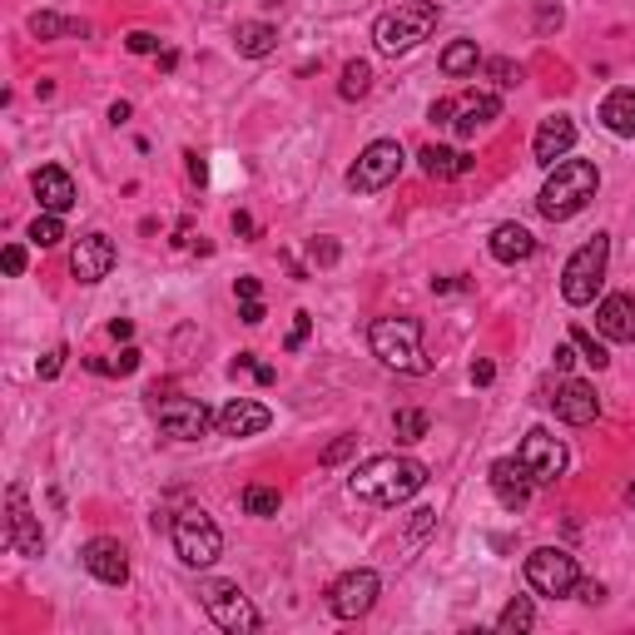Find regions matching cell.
<instances>
[{
	"mask_svg": "<svg viewBox=\"0 0 635 635\" xmlns=\"http://www.w3.org/2000/svg\"><path fill=\"white\" fill-rule=\"evenodd\" d=\"M595 189H601V169H595L591 159H561V164L551 169V179L541 184V194H536V208H541L551 224H566V218H575L591 204Z\"/></svg>",
	"mask_w": 635,
	"mask_h": 635,
	"instance_id": "2",
	"label": "cell"
},
{
	"mask_svg": "<svg viewBox=\"0 0 635 635\" xmlns=\"http://www.w3.org/2000/svg\"><path fill=\"white\" fill-rule=\"evenodd\" d=\"M367 343H373V357L383 367H397V373H427V353H422V323L417 318H377L367 327Z\"/></svg>",
	"mask_w": 635,
	"mask_h": 635,
	"instance_id": "3",
	"label": "cell"
},
{
	"mask_svg": "<svg viewBox=\"0 0 635 635\" xmlns=\"http://www.w3.org/2000/svg\"><path fill=\"white\" fill-rule=\"evenodd\" d=\"M516 462L526 466V476L541 486H551L556 476L566 472V442L556 432H546V427H531V432L521 437V452H516Z\"/></svg>",
	"mask_w": 635,
	"mask_h": 635,
	"instance_id": "11",
	"label": "cell"
},
{
	"mask_svg": "<svg viewBox=\"0 0 635 635\" xmlns=\"http://www.w3.org/2000/svg\"><path fill=\"white\" fill-rule=\"evenodd\" d=\"M268 422H273V412L254 397H234V402L218 407V432L224 437H258Z\"/></svg>",
	"mask_w": 635,
	"mask_h": 635,
	"instance_id": "20",
	"label": "cell"
},
{
	"mask_svg": "<svg viewBox=\"0 0 635 635\" xmlns=\"http://www.w3.org/2000/svg\"><path fill=\"white\" fill-rule=\"evenodd\" d=\"M575 591H581V601H591V605L605 601V585L601 581H585V585H575Z\"/></svg>",
	"mask_w": 635,
	"mask_h": 635,
	"instance_id": "45",
	"label": "cell"
},
{
	"mask_svg": "<svg viewBox=\"0 0 635 635\" xmlns=\"http://www.w3.org/2000/svg\"><path fill=\"white\" fill-rule=\"evenodd\" d=\"M234 45H238V55L263 60V55H273L278 30H273V25H263V20H244V25L234 30Z\"/></svg>",
	"mask_w": 635,
	"mask_h": 635,
	"instance_id": "26",
	"label": "cell"
},
{
	"mask_svg": "<svg viewBox=\"0 0 635 635\" xmlns=\"http://www.w3.org/2000/svg\"><path fill=\"white\" fill-rule=\"evenodd\" d=\"M65 347H55V353H45V363H40V377H60V367H65Z\"/></svg>",
	"mask_w": 635,
	"mask_h": 635,
	"instance_id": "41",
	"label": "cell"
},
{
	"mask_svg": "<svg viewBox=\"0 0 635 635\" xmlns=\"http://www.w3.org/2000/svg\"><path fill=\"white\" fill-rule=\"evenodd\" d=\"M154 417H159V432L174 437V442H198V437H208V427L218 422L198 397H164Z\"/></svg>",
	"mask_w": 635,
	"mask_h": 635,
	"instance_id": "12",
	"label": "cell"
},
{
	"mask_svg": "<svg viewBox=\"0 0 635 635\" xmlns=\"http://www.w3.org/2000/svg\"><path fill=\"white\" fill-rule=\"evenodd\" d=\"M526 585H531L536 595H571L575 585H581V566H575V556L561 551V546H536V551L526 556Z\"/></svg>",
	"mask_w": 635,
	"mask_h": 635,
	"instance_id": "8",
	"label": "cell"
},
{
	"mask_svg": "<svg viewBox=\"0 0 635 635\" xmlns=\"http://www.w3.org/2000/svg\"><path fill=\"white\" fill-rule=\"evenodd\" d=\"M595 327L605 343H635V293H611L595 308Z\"/></svg>",
	"mask_w": 635,
	"mask_h": 635,
	"instance_id": "18",
	"label": "cell"
},
{
	"mask_svg": "<svg viewBox=\"0 0 635 635\" xmlns=\"http://www.w3.org/2000/svg\"><path fill=\"white\" fill-rule=\"evenodd\" d=\"M198 601H204L208 621H214L218 631H228V635H254L258 625H263L258 611H254V601L238 591V581H204L198 585Z\"/></svg>",
	"mask_w": 635,
	"mask_h": 635,
	"instance_id": "7",
	"label": "cell"
},
{
	"mask_svg": "<svg viewBox=\"0 0 635 635\" xmlns=\"http://www.w3.org/2000/svg\"><path fill=\"white\" fill-rule=\"evenodd\" d=\"M79 561H85V571L95 575V581H105V585H125V581H129V556H125V546L109 541V536H95V541H85Z\"/></svg>",
	"mask_w": 635,
	"mask_h": 635,
	"instance_id": "16",
	"label": "cell"
},
{
	"mask_svg": "<svg viewBox=\"0 0 635 635\" xmlns=\"http://www.w3.org/2000/svg\"><path fill=\"white\" fill-rule=\"evenodd\" d=\"M278 486H244V512L248 516H278Z\"/></svg>",
	"mask_w": 635,
	"mask_h": 635,
	"instance_id": "31",
	"label": "cell"
},
{
	"mask_svg": "<svg viewBox=\"0 0 635 635\" xmlns=\"http://www.w3.org/2000/svg\"><path fill=\"white\" fill-rule=\"evenodd\" d=\"M125 45H129V50H134V55H149V50H154V45H159V40H154V35H149V30H134V35H129V40H125Z\"/></svg>",
	"mask_w": 635,
	"mask_h": 635,
	"instance_id": "42",
	"label": "cell"
},
{
	"mask_svg": "<svg viewBox=\"0 0 635 635\" xmlns=\"http://www.w3.org/2000/svg\"><path fill=\"white\" fill-rule=\"evenodd\" d=\"M238 318H244L248 327H258V323H263V303H258V298H248V303H244V313H238Z\"/></svg>",
	"mask_w": 635,
	"mask_h": 635,
	"instance_id": "44",
	"label": "cell"
},
{
	"mask_svg": "<svg viewBox=\"0 0 635 635\" xmlns=\"http://www.w3.org/2000/svg\"><path fill=\"white\" fill-rule=\"evenodd\" d=\"M571 144H575V119L571 115H546L541 129H536L531 154H536V164H541V169H556V159L571 154Z\"/></svg>",
	"mask_w": 635,
	"mask_h": 635,
	"instance_id": "17",
	"label": "cell"
},
{
	"mask_svg": "<svg viewBox=\"0 0 635 635\" xmlns=\"http://www.w3.org/2000/svg\"><path fill=\"white\" fill-rule=\"evenodd\" d=\"M432 119H437V125H446V119H452V99H437V105H432Z\"/></svg>",
	"mask_w": 635,
	"mask_h": 635,
	"instance_id": "48",
	"label": "cell"
},
{
	"mask_svg": "<svg viewBox=\"0 0 635 635\" xmlns=\"http://www.w3.org/2000/svg\"><path fill=\"white\" fill-rule=\"evenodd\" d=\"M601 125L621 139H635V89L631 85L611 89V95L601 99Z\"/></svg>",
	"mask_w": 635,
	"mask_h": 635,
	"instance_id": "24",
	"label": "cell"
},
{
	"mask_svg": "<svg viewBox=\"0 0 635 635\" xmlns=\"http://www.w3.org/2000/svg\"><path fill=\"white\" fill-rule=\"evenodd\" d=\"M486 248H492L496 263H526V258L536 254V238H531V228H521V224H496Z\"/></svg>",
	"mask_w": 635,
	"mask_h": 635,
	"instance_id": "23",
	"label": "cell"
},
{
	"mask_svg": "<svg viewBox=\"0 0 635 635\" xmlns=\"http://www.w3.org/2000/svg\"><path fill=\"white\" fill-rule=\"evenodd\" d=\"M625 502H631V506H635V482H631V486H625Z\"/></svg>",
	"mask_w": 635,
	"mask_h": 635,
	"instance_id": "51",
	"label": "cell"
},
{
	"mask_svg": "<svg viewBox=\"0 0 635 635\" xmlns=\"http://www.w3.org/2000/svg\"><path fill=\"white\" fill-rule=\"evenodd\" d=\"M575 363V353H571V347H556V367H561V373H566V367H571Z\"/></svg>",
	"mask_w": 635,
	"mask_h": 635,
	"instance_id": "50",
	"label": "cell"
},
{
	"mask_svg": "<svg viewBox=\"0 0 635 635\" xmlns=\"http://www.w3.org/2000/svg\"><path fill=\"white\" fill-rule=\"evenodd\" d=\"M109 333H115V337H129V333H134V323H129V318H115V323H109Z\"/></svg>",
	"mask_w": 635,
	"mask_h": 635,
	"instance_id": "49",
	"label": "cell"
},
{
	"mask_svg": "<svg viewBox=\"0 0 635 635\" xmlns=\"http://www.w3.org/2000/svg\"><path fill=\"white\" fill-rule=\"evenodd\" d=\"M367 89H373V65H367V60H353V65L343 69V79H337V95H343V99H363Z\"/></svg>",
	"mask_w": 635,
	"mask_h": 635,
	"instance_id": "30",
	"label": "cell"
},
{
	"mask_svg": "<svg viewBox=\"0 0 635 635\" xmlns=\"http://www.w3.org/2000/svg\"><path fill=\"white\" fill-rule=\"evenodd\" d=\"M392 432H397V442H422V437H427V412L402 407V412L392 417Z\"/></svg>",
	"mask_w": 635,
	"mask_h": 635,
	"instance_id": "32",
	"label": "cell"
},
{
	"mask_svg": "<svg viewBox=\"0 0 635 635\" xmlns=\"http://www.w3.org/2000/svg\"><path fill=\"white\" fill-rule=\"evenodd\" d=\"M551 407H556V417H561V422H571V427H585V422H595V417H601V397H595V387L585 383V377H566V383L556 387Z\"/></svg>",
	"mask_w": 635,
	"mask_h": 635,
	"instance_id": "14",
	"label": "cell"
},
{
	"mask_svg": "<svg viewBox=\"0 0 635 635\" xmlns=\"http://www.w3.org/2000/svg\"><path fill=\"white\" fill-rule=\"evenodd\" d=\"M605 258H611V238H605V234L585 238V244L575 248L571 258H566V273H561V298H566V303H571V308L595 303V293H601V283H605Z\"/></svg>",
	"mask_w": 635,
	"mask_h": 635,
	"instance_id": "5",
	"label": "cell"
},
{
	"mask_svg": "<svg viewBox=\"0 0 635 635\" xmlns=\"http://www.w3.org/2000/svg\"><path fill=\"white\" fill-rule=\"evenodd\" d=\"M482 65V50H476V40H452V45L442 50V69L446 75H472V69Z\"/></svg>",
	"mask_w": 635,
	"mask_h": 635,
	"instance_id": "28",
	"label": "cell"
},
{
	"mask_svg": "<svg viewBox=\"0 0 635 635\" xmlns=\"http://www.w3.org/2000/svg\"><path fill=\"white\" fill-rule=\"evenodd\" d=\"M30 35L35 40H55V35H89L85 20H60L55 10H35L30 15Z\"/></svg>",
	"mask_w": 635,
	"mask_h": 635,
	"instance_id": "27",
	"label": "cell"
},
{
	"mask_svg": "<svg viewBox=\"0 0 635 635\" xmlns=\"http://www.w3.org/2000/svg\"><path fill=\"white\" fill-rule=\"evenodd\" d=\"M115 244H109L105 234H85L75 248H69V273L79 278V283H99V278H109V268H115Z\"/></svg>",
	"mask_w": 635,
	"mask_h": 635,
	"instance_id": "15",
	"label": "cell"
},
{
	"mask_svg": "<svg viewBox=\"0 0 635 635\" xmlns=\"http://www.w3.org/2000/svg\"><path fill=\"white\" fill-rule=\"evenodd\" d=\"M263 6H268V10H273V6H283V0H263Z\"/></svg>",
	"mask_w": 635,
	"mask_h": 635,
	"instance_id": "52",
	"label": "cell"
},
{
	"mask_svg": "<svg viewBox=\"0 0 635 635\" xmlns=\"http://www.w3.org/2000/svg\"><path fill=\"white\" fill-rule=\"evenodd\" d=\"M347 452H353V437H337V442H333V446H327V452H323V462L333 466V462H343Z\"/></svg>",
	"mask_w": 635,
	"mask_h": 635,
	"instance_id": "43",
	"label": "cell"
},
{
	"mask_svg": "<svg viewBox=\"0 0 635 635\" xmlns=\"http://www.w3.org/2000/svg\"><path fill=\"white\" fill-rule=\"evenodd\" d=\"M238 298H244V303H248V298H258V278H238Z\"/></svg>",
	"mask_w": 635,
	"mask_h": 635,
	"instance_id": "47",
	"label": "cell"
},
{
	"mask_svg": "<svg viewBox=\"0 0 635 635\" xmlns=\"http://www.w3.org/2000/svg\"><path fill=\"white\" fill-rule=\"evenodd\" d=\"M437 15H442V10H437L432 0H407V6L387 10L373 30L377 50H383V55H407V50H417L437 30Z\"/></svg>",
	"mask_w": 635,
	"mask_h": 635,
	"instance_id": "4",
	"label": "cell"
},
{
	"mask_svg": "<svg viewBox=\"0 0 635 635\" xmlns=\"http://www.w3.org/2000/svg\"><path fill=\"white\" fill-rule=\"evenodd\" d=\"M402 144L397 139H373V144L357 154V164L347 169V189L353 194H377V189H387L397 174H402Z\"/></svg>",
	"mask_w": 635,
	"mask_h": 635,
	"instance_id": "9",
	"label": "cell"
},
{
	"mask_svg": "<svg viewBox=\"0 0 635 635\" xmlns=\"http://www.w3.org/2000/svg\"><path fill=\"white\" fill-rule=\"evenodd\" d=\"M496 115H502V99L496 95H462V99H452V119H446V125L462 139H472L476 129H486Z\"/></svg>",
	"mask_w": 635,
	"mask_h": 635,
	"instance_id": "21",
	"label": "cell"
},
{
	"mask_svg": "<svg viewBox=\"0 0 635 635\" xmlns=\"http://www.w3.org/2000/svg\"><path fill=\"white\" fill-rule=\"evenodd\" d=\"M531 625H536L531 595H516V601H506V611L496 615V631H531Z\"/></svg>",
	"mask_w": 635,
	"mask_h": 635,
	"instance_id": "29",
	"label": "cell"
},
{
	"mask_svg": "<svg viewBox=\"0 0 635 635\" xmlns=\"http://www.w3.org/2000/svg\"><path fill=\"white\" fill-rule=\"evenodd\" d=\"M427 486V466L417 456H373L347 476V492L367 506H402Z\"/></svg>",
	"mask_w": 635,
	"mask_h": 635,
	"instance_id": "1",
	"label": "cell"
},
{
	"mask_svg": "<svg viewBox=\"0 0 635 635\" xmlns=\"http://www.w3.org/2000/svg\"><path fill=\"white\" fill-rule=\"evenodd\" d=\"M0 263H6V273H25V248L10 244L6 254H0Z\"/></svg>",
	"mask_w": 635,
	"mask_h": 635,
	"instance_id": "39",
	"label": "cell"
},
{
	"mask_svg": "<svg viewBox=\"0 0 635 635\" xmlns=\"http://www.w3.org/2000/svg\"><path fill=\"white\" fill-rule=\"evenodd\" d=\"M6 546L15 556H40V551H45V531H40V521H35V512H30L25 486H20V482L6 492Z\"/></svg>",
	"mask_w": 635,
	"mask_h": 635,
	"instance_id": "13",
	"label": "cell"
},
{
	"mask_svg": "<svg viewBox=\"0 0 635 635\" xmlns=\"http://www.w3.org/2000/svg\"><path fill=\"white\" fill-rule=\"evenodd\" d=\"M571 337H575V347H581V353H585V363H591V367H605V363H611V353H605V343H595V337L585 333V327H571Z\"/></svg>",
	"mask_w": 635,
	"mask_h": 635,
	"instance_id": "35",
	"label": "cell"
},
{
	"mask_svg": "<svg viewBox=\"0 0 635 635\" xmlns=\"http://www.w3.org/2000/svg\"><path fill=\"white\" fill-rule=\"evenodd\" d=\"M174 551L184 566H214L218 551H224V531L214 526V516L198 512V506H184V512L174 516Z\"/></svg>",
	"mask_w": 635,
	"mask_h": 635,
	"instance_id": "6",
	"label": "cell"
},
{
	"mask_svg": "<svg viewBox=\"0 0 635 635\" xmlns=\"http://www.w3.org/2000/svg\"><path fill=\"white\" fill-rule=\"evenodd\" d=\"M417 159H422V174H432V179H462L466 169H472V159H466L462 149H446V144H427Z\"/></svg>",
	"mask_w": 635,
	"mask_h": 635,
	"instance_id": "25",
	"label": "cell"
},
{
	"mask_svg": "<svg viewBox=\"0 0 635 635\" xmlns=\"http://www.w3.org/2000/svg\"><path fill=\"white\" fill-rule=\"evenodd\" d=\"M60 238H65V224H60V214H45L40 208V218L30 224V244H40V248H55Z\"/></svg>",
	"mask_w": 635,
	"mask_h": 635,
	"instance_id": "33",
	"label": "cell"
},
{
	"mask_svg": "<svg viewBox=\"0 0 635 635\" xmlns=\"http://www.w3.org/2000/svg\"><path fill=\"white\" fill-rule=\"evenodd\" d=\"M89 367H95V373H134V367H139V347H125L115 363H105V357H89Z\"/></svg>",
	"mask_w": 635,
	"mask_h": 635,
	"instance_id": "36",
	"label": "cell"
},
{
	"mask_svg": "<svg viewBox=\"0 0 635 635\" xmlns=\"http://www.w3.org/2000/svg\"><path fill=\"white\" fill-rule=\"evenodd\" d=\"M308 254H313V263L333 268L337 258H343V248H337V238H313V244H308Z\"/></svg>",
	"mask_w": 635,
	"mask_h": 635,
	"instance_id": "37",
	"label": "cell"
},
{
	"mask_svg": "<svg viewBox=\"0 0 635 635\" xmlns=\"http://www.w3.org/2000/svg\"><path fill=\"white\" fill-rule=\"evenodd\" d=\"M486 69L496 75V85H516V79H521V69H516L512 60H486Z\"/></svg>",
	"mask_w": 635,
	"mask_h": 635,
	"instance_id": "38",
	"label": "cell"
},
{
	"mask_svg": "<svg viewBox=\"0 0 635 635\" xmlns=\"http://www.w3.org/2000/svg\"><path fill=\"white\" fill-rule=\"evenodd\" d=\"M35 198H40V208L45 214H65V208H75V179L65 174L60 164H45V169H35Z\"/></svg>",
	"mask_w": 635,
	"mask_h": 635,
	"instance_id": "22",
	"label": "cell"
},
{
	"mask_svg": "<svg viewBox=\"0 0 635 635\" xmlns=\"http://www.w3.org/2000/svg\"><path fill=\"white\" fill-rule=\"evenodd\" d=\"M308 327H313V318H308V313H298V323H293V333H288V353H298V347H303V337H308Z\"/></svg>",
	"mask_w": 635,
	"mask_h": 635,
	"instance_id": "40",
	"label": "cell"
},
{
	"mask_svg": "<svg viewBox=\"0 0 635 635\" xmlns=\"http://www.w3.org/2000/svg\"><path fill=\"white\" fill-rule=\"evenodd\" d=\"M492 492L496 502L506 506V512H521L526 502H531V476H526V466L516 462V456H502V462H492Z\"/></svg>",
	"mask_w": 635,
	"mask_h": 635,
	"instance_id": "19",
	"label": "cell"
},
{
	"mask_svg": "<svg viewBox=\"0 0 635 635\" xmlns=\"http://www.w3.org/2000/svg\"><path fill=\"white\" fill-rule=\"evenodd\" d=\"M377 595H383L377 571L373 566H357V571H343L327 585V611H333L337 621H357V615H367L377 605Z\"/></svg>",
	"mask_w": 635,
	"mask_h": 635,
	"instance_id": "10",
	"label": "cell"
},
{
	"mask_svg": "<svg viewBox=\"0 0 635 635\" xmlns=\"http://www.w3.org/2000/svg\"><path fill=\"white\" fill-rule=\"evenodd\" d=\"M492 377H496V367H492V363H476V367H472V383H476V387H486Z\"/></svg>",
	"mask_w": 635,
	"mask_h": 635,
	"instance_id": "46",
	"label": "cell"
},
{
	"mask_svg": "<svg viewBox=\"0 0 635 635\" xmlns=\"http://www.w3.org/2000/svg\"><path fill=\"white\" fill-rule=\"evenodd\" d=\"M531 6H536V30H541V35H556V30H561V20H566L561 0H531Z\"/></svg>",
	"mask_w": 635,
	"mask_h": 635,
	"instance_id": "34",
	"label": "cell"
}]
</instances>
